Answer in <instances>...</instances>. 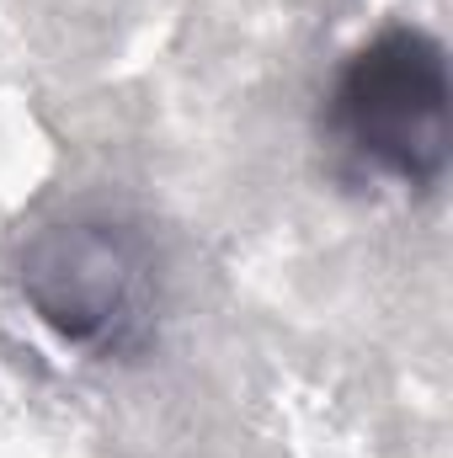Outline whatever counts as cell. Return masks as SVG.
<instances>
[{
    "label": "cell",
    "mask_w": 453,
    "mask_h": 458,
    "mask_svg": "<svg viewBox=\"0 0 453 458\" xmlns=\"http://www.w3.org/2000/svg\"><path fill=\"white\" fill-rule=\"evenodd\" d=\"M449 102L443 43L422 27H384L341 64L326 123L363 171L427 192L449 165Z\"/></svg>",
    "instance_id": "obj_1"
},
{
    "label": "cell",
    "mask_w": 453,
    "mask_h": 458,
    "mask_svg": "<svg viewBox=\"0 0 453 458\" xmlns=\"http://www.w3.org/2000/svg\"><path fill=\"white\" fill-rule=\"evenodd\" d=\"M155 256L144 234L86 214L43 229L21 256V288L32 310L64 336L102 357H128L155 331Z\"/></svg>",
    "instance_id": "obj_2"
}]
</instances>
